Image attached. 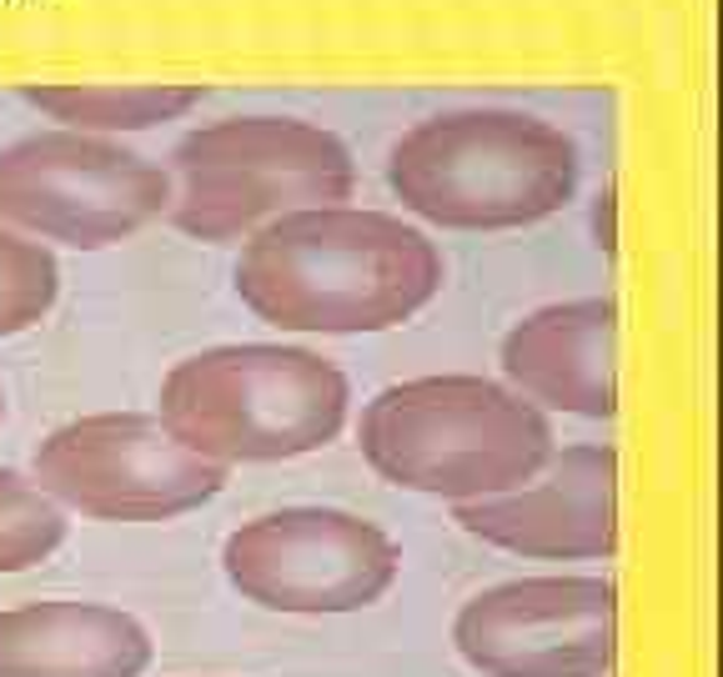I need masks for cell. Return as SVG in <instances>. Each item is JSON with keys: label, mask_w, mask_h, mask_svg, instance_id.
<instances>
[{"label": "cell", "mask_w": 723, "mask_h": 677, "mask_svg": "<svg viewBox=\"0 0 723 677\" xmlns=\"http://www.w3.org/2000/svg\"><path fill=\"white\" fill-rule=\"evenodd\" d=\"M608 677H613V673H608Z\"/></svg>", "instance_id": "cell-17"}, {"label": "cell", "mask_w": 723, "mask_h": 677, "mask_svg": "<svg viewBox=\"0 0 723 677\" xmlns=\"http://www.w3.org/2000/svg\"><path fill=\"white\" fill-rule=\"evenodd\" d=\"M232 282L241 307L276 332L372 336L432 307L448 261L407 216L332 201L257 226Z\"/></svg>", "instance_id": "cell-1"}, {"label": "cell", "mask_w": 723, "mask_h": 677, "mask_svg": "<svg viewBox=\"0 0 723 677\" xmlns=\"http://www.w3.org/2000/svg\"><path fill=\"white\" fill-rule=\"evenodd\" d=\"M166 222L191 241H247L257 226L301 206H332L357 191V156L337 131L307 116H222L171 151Z\"/></svg>", "instance_id": "cell-5"}, {"label": "cell", "mask_w": 723, "mask_h": 677, "mask_svg": "<svg viewBox=\"0 0 723 677\" xmlns=\"http://www.w3.org/2000/svg\"><path fill=\"white\" fill-rule=\"evenodd\" d=\"M151 632L111 603H25L0 613V677H141Z\"/></svg>", "instance_id": "cell-12"}, {"label": "cell", "mask_w": 723, "mask_h": 677, "mask_svg": "<svg viewBox=\"0 0 723 677\" xmlns=\"http://www.w3.org/2000/svg\"><path fill=\"white\" fill-rule=\"evenodd\" d=\"M452 648L483 677H608L618 587L608 578H512L452 617Z\"/></svg>", "instance_id": "cell-9"}, {"label": "cell", "mask_w": 723, "mask_h": 677, "mask_svg": "<svg viewBox=\"0 0 723 677\" xmlns=\"http://www.w3.org/2000/svg\"><path fill=\"white\" fill-rule=\"evenodd\" d=\"M66 507L40 492L36 477L0 467V578L31 572L66 542Z\"/></svg>", "instance_id": "cell-15"}, {"label": "cell", "mask_w": 723, "mask_h": 677, "mask_svg": "<svg viewBox=\"0 0 723 677\" xmlns=\"http://www.w3.org/2000/svg\"><path fill=\"white\" fill-rule=\"evenodd\" d=\"M578 181V141L518 106L437 111L387 151V191L442 231H523L558 216Z\"/></svg>", "instance_id": "cell-2"}, {"label": "cell", "mask_w": 723, "mask_h": 677, "mask_svg": "<svg viewBox=\"0 0 723 677\" xmlns=\"http://www.w3.org/2000/svg\"><path fill=\"white\" fill-rule=\"evenodd\" d=\"M171 206V171L116 135L36 131L0 146V222L46 247L106 251Z\"/></svg>", "instance_id": "cell-6"}, {"label": "cell", "mask_w": 723, "mask_h": 677, "mask_svg": "<svg viewBox=\"0 0 723 677\" xmlns=\"http://www.w3.org/2000/svg\"><path fill=\"white\" fill-rule=\"evenodd\" d=\"M31 477L91 522H171L216 502L232 467L181 447L156 412H91L36 447Z\"/></svg>", "instance_id": "cell-8"}, {"label": "cell", "mask_w": 723, "mask_h": 677, "mask_svg": "<svg viewBox=\"0 0 723 677\" xmlns=\"http://www.w3.org/2000/svg\"><path fill=\"white\" fill-rule=\"evenodd\" d=\"M467 537L533 562H613L618 557V452L608 442L553 447L523 487L452 507Z\"/></svg>", "instance_id": "cell-10"}, {"label": "cell", "mask_w": 723, "mask_h": 677, "mask_svg": "<svg viewBox=\"0 0 723 677\" xmlns=\"http://www.w3.org/2000/svg\"><path fill=\"white\" fill-rule=\"evenodd\" d=\"M357 447L402 492L473 502L523 487L553 456V421L508 382L442 371L392 382L362 406Z\"/></svg>", "instance_id": "cell-3"}, {"label": "cell", "mask_w": 723, "mask_h": 677, "mask_svg": "<svg viewBox=\"0 0 723 677\" xmlns=\"http://www.w3.org/2000/svg\"><path fill=\"white\" fill-rule=\"evenodd\" d=\"M5 417H11V402H5V387H0V427H5Z\"/></svg>", "instance_id": "cell-16"}, {"label": "cell", "mask_w": 723, "mask_h": 677, "mask_svg": "<svg viewBox=\"0 0 723 677\" xmlns=\"http://www.w3.org/2000/svg\"><path fill=\"white\" fill-rule=\"evenodd\" d=\"M502 382L537 412L608 421L618 412V307L573 296L512 321L498 346Z\"/></svg>", "instance_id": "cell-11"}, {"label": "cell", "mask_w": 723, "mask_h": 677, "mask_svg": "<svg viewBox=\"0 0 723 677\" xmlns=\"http://www.w3.org/2000/svg\"><path fill=\"white\" fill-rule=\"evenodd\" d=\"M222 572L262 613L342 617L398 587L402 547L347 507H276L222 542Z\"/></svg>", "instance_id": "cell-7"}, {"label": "cell", "mask_w": 723, "mask_h": 677, "mask_svg": "<svg viewBox=\"0 0 723 677\" xmlns=\"http://www.w3.org/2000/svg\"><path fill=\"white\" fill-rule=\"evenodd\" d=\"M21 100L36 106L46 121L91 135H137L166 121H181L206 100V86L191 81H46L21 86Z\"/></svg>", "instance_id": "cell-13"}, {"label": "cell", "mask_w": 723, "mask_h": 677, "mask_svg": "<svg viewBox=\"0 0 723 677\" xmlns=\"http://www.w3.org/2000/svg\"><path fill=\"white\" fill-rule=\"evenodd\" d=\"M61 301V261L46 241L0 222V342L25 336Z\"/></svg>", "instance_id": "cell-14"}, {"label": "cell", "mask_w": 723, "mask_h": 677, "mask_svg": "<svg viewBox=\"0 0 723 677\" xmlns=\"http://www.w3.org/2000/svg\"><path fill=\"white\" fill-rule=\"evenodd\" d=\"M352 382L332 357L287 342H232L181 357L162 382L156 417L206 462H297L347 427Z\"/></svg>", "instance_id": "cell-4"}]
</instances>
